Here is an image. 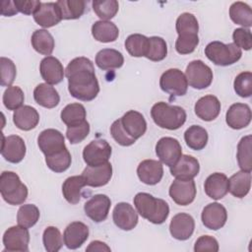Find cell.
Segmentation results:
<instances>
[{"instance_id": "8d00e7d4", "label": "cell", "mask_w": 252, "mask_h": 252, "mask_svg": "<svg viewBox=\"0 0 252 252\" xmlns=\"http://www.w3.org/2000/svg\"><path fill=\"white\" fill-rule=\"evenodd\" d=\"M87 111L83 104L74 102L67 104L61 111L60 117L67 126L80 124L86 120Z\"/></svg>"}, {"instance_id": "d4e9b609", "label": "cell", "mask_w": 252, "mask_h": 252, "mask_svg": "<svg viewBox=\"0 0 252 252\" xmlns=\"http://www.w3.org/2000/svg\"><path fill=\"white\" fill-rule=\"evenodd\" d=\"M120 120L126 133L135 140L141 138L147 131V122L145 117L142 113L136 110L127 111Z\"/></svg>"}, {"instance_id": "7a4b0ae2", "label": "cell", "mask_w": 252, "mask_h": 252, "mask_svg": "<svg viewBox=\"0 0 252 252\" xmlns=\"http://www.w3.org/2000/svg\"><path fill=\"white\" fill-rule=\"evenodd\" d=\"M134 206L140 216L155 224L163 223L168 215V204L159 198L145 192H140L134 197Z\"/></svg>"}, {"instance_id": "681fc988", "label": "cell", "mask_w": 252, "mask_h": 252, "mask_svg": "<svg viewBox=\"0 0 252 252\" xmlns=\"http://www.w3.org/2000/svg\"><path fill=\"white\" fill-rule=\"evenodd\" d=\"M199 44L198 34H180L175 41V49L179 54L192 53Z\"/></svg>"}, {"instance_id": "ffe728a7", "label": "cell", "mask_w": 252, "mask_h": 252, "mask_svg": "<svg viewBox=\"0 0 252 252\" xmlns=\"http://www.w3.org/2000/svg\"><path fill=\"white\" fill-rule=\"evenodd\" d=\"M41 78L49 85H57L62 82L65 76V70L61 62L53 56L44 57L39 64Z\"/></svg>"}, {"instance_id": "d590c367", "label": "cell", "mask_w": 252, "mask_h": 252, "mask_svg": "<svg viewBox=\"0 0 252 252\" xmlns=\"http://www.w3.org/2000/svg\"><path fill=\"white\" fill-rule=\"evenodd\" d=\"M229 17L234 24L243 28L252 26V11L250 6L244 2L237 1L232 3L229 8Z\"/></svg>"}, {"instance_id": "f907efd6", "label": "cell", "mask_w": 252, "mask_h": 252, "mask_svg": "<svg viewBox=\"0 0 252 252\" xmlns=\"http://www.w3.org/2000/svg\"><path fill=\"white\" fill-rule=\"evenodd\" d=\"M89 133H90V124L87 120H85L80 124L67 126L66 137L71 144H79L84 139L87 138Z\"/></svg>"}, {"instance_id": "603a6c76", "label": "cell", "mask_w": 252, "mask_h": 252, "mask_svg": "<svg viewBox=\"0 0 252 252\" xmlns=\"http://www.w3.org/2000/svg\"><path fill=\"white\" fill-rule=\"evenodd\" d=\"M89 237V227L82 221H73L67 225L63 233L64 244L68 249L81 247Z\"/></svg>"}, {"instance_id": "44dd1931", "label": "cell", "mask_w": 252, "mask_h": 252, "mask_svg": "<svg viewBox=\"0 0 252 252\" xmlns=\"http://www.w3.org/2000/svg\"><path fill=\"white\" fill-rule=\"evenodd\" d=\"M139 179L147 185L158 184L163 176L162 163L156 159L142 160L137 167Z\"/></svg>"}, {"instance_id": "7402d4cb", "label": "cell", "mask_w": 252, "mask_h": 252, "mask_svg": "<svg viewBox=\"0 0 252 252\" xmlns=\"http://www.w3.org/2000/svg\"><path fill=\"white\" fill-rule=\"evenodd\" d=\"M87 186L101 187L106 185L112 177V165L108 161L98 166H87L83 173Z\"/></svg>"}, {"instance_id": "ee69618b", "label": "cell", "mask_w": 252, "mask_h": 252, "mask_svg": "<svg viewBox=\"0 0 252 252\" xmlns=\"http://www.w3.org/2000/svg\"><path fill=\"white\" fill-rule=\"evenodd\" d=\"M167 55V45L165 40L160 36L149 37V47L145 57L151 61L158 62L163 60Z\"/></svg>"}, {"instance_id": "7bdbcfd3", "label": "cell", "mask_w": 252, "mask_h": 252, "mask_svg": "<svg viewBox=\"0 0 252 252\" xmlns=\"http://www.w3.org/2000/svg\"><path fill=\"white\" fill-rule=\"evenodd\" d=\"M93 9L101 21H108L117 14L119 4L116 0H95L93 2Z\"/></svg>"}, {"instance_id": "f1b7e54d", "label": "cell", "mask_w": 252, "mask_h": 252, "mask_svg": "<svg viewBox=\"0 0 252 252\" xmlns=\"http://www.w3.org/2000/svg\"><path fill=\"white\" fill-rule=\"evenodd\" d=\"M33 98L35 102L45 108H53L58 105L60 96L58 92L49 84L42 83L33 90Z\"/></svg>"}, {"instance_id": "b9f144b4", "label": "cell", "mask_w": 252, "mask_h": 252, "mask_svg": "<svg viewBox=\"0 0 252 252\" xmlns=\"http://www.w3.org/2000/svg\"><path fill=\"white\" fill-rule=\"evenodd\" d=\"M71 161H72L71 154L67 149L59 153H56L52 156L45 157V162L47 167L57 173L67 170L71 165Z\"/></svg>"}, {"instance_id": "8fae6325", "label": "cell", "mask_w": 252, "mask_h": 252, "mask_svg": "<svg viewBox=\"0 0 252 252\" xmlns=\"http://www.w3.org/2000/svg\"><path fill=\"white\" fill-rule=\"evenodd\" d=\"M37 145L45 157L52 156L67 149L63 134L52 128L40 132L37 137Z\"/></svg>"}, {"instance_id": "30bf717a", "label": "cell", "mask_w": 252, "mask_h": 252, "mask_svg": "<svg viewBox=\"0 0 252 252\" xmlns=\"http://www.w3.org/2000/svg\"><path fill=\"white\" fill-rule=\"evenodd\" d=\"M29 242H30V232L28 228L15 225L9 227L3 235V244L4 251H29Z\"/></svg>"}, {"instance_id": "484cf974", "label": "cell", "mask_w": 252, "mask_h": 252, "mask_svg": "<svg viewBox=\"0 0 252 252\" xmlns=\"http://www.w3.org/2000/svg\"><path fill=\"white\" fill-rule=\"evenodd\" d=\"M196 115L204 121L215 120L220 112V102L213 94L202 96L197 100L194 106Z\"/></svg>"}, {"instance_id": "5b68a950", "label": "cell", "mask_w": 252, "mask_h": 252, "mask_svg": "<svg viewBox=\"0 0 252 252\" xmlns=\"http://www.w3.org/2000/svg\"><path fill=\"white\" fill-rule=\"evenodd\" d=\"M205 55L218 66H229L236 63L242 51L234 43L224 44L220 41H212L205 47Z\"/></svg>"}, {"instance_id": "8992f818", "label": "cell", "mask_w": 252, "mask_h": 252, "mask_svg": "<svg viewBox=\"0 0 252 252\" xmlns=\"http://www.w3.org/2000/svg\"><path fill=\"white\" fill-rule=\"evenodd\" d=\"M159 87L171 96H182L187 93L188 82L185 74L179 69L171 68L162 73L159 79Z\"/></svg>"}, {"instance_id": "5bb4252c", "label": "cell", "mask_w": 252, "mask_h": 252, "mask_svg": "<svg viewBox=\"0 0 252 252\" xmlns=\"http://www.w3.org/2000/svg\"><path fill=\"white\" fill-rule=\"evenodd\" d=\"M111 201L104 194H96L89 199L84 205L85 214L94 221L100 222L106 220Z\"/></svg>"}, {"instance_id": "d6a6232c", "label": "cell", "mask_w": 252, "mask_h": 252, "mask_svg": "<svg viewBox=\"0 0 252 252\" xmlns=\"http://www.w3.org/2000/svg\"><path fill=\"white\" fill-rule=\"evenodd\" d=\"M92 34L99 42L115 41L119 35V30L116 25L109 21H96L92 26Z\"/></svg>"}, {"instance_id": "f5cc1de1", "label": "cell", "mask_w": 252, "mask_h": 252, "mask_svg": "<svg viewBox=\"0 0 252 252\" xmlns=\"http://www.w3.org/2000/svg\"><path fill=\"white\" fill-rule=\"evenodd\" d=\"M110 134L112 136V138L115 140V142L117 144H119L120 146L123 147H129L131 145H133L136 140L133 139L132 137H130L126 131L124 130L122 124H121V120L120 118L115 120L111 126H110Z\"/></svg>"}, {"instance_id": "816d5d0a", "label": "cell", "mask_w": 252, "mask_h": 252, "mask_svg": "<svg viewBox=\"0 0 252 252\" xmlns=\"http://www.w3.org/2000/svg\"><path fill=\"white\" fill-rule=\"evenodd\" d=\"M1 66V86L10 87L15 81L17 75V69L15 63L6 57L0 58Z\"/></svg>"}, {"instance_id": "f6af8a7d", "label": "cell", "mask_w": 252, "mask_h": 252, "mask_svg": "<svg viewBox=\"0 0 252 252\" xmlns=\"http://www.w3.org/2000/svg\"><path fill=\"white\" fill-rule=\"evenodd\" d=\"M24 100V92L20 87L10 86L3 94V103L8 110H17L23 106Z\"/></svg>"}, {"instance_id": "c3c4849f", "label": "cell", "mask_w": 252, "mask_h": 252, "mask_svg": "<svg viewBox=\"0 0 252 252\" xmlns=\"http://www.w3.org/2000/svg\"><path fill=\"white\" fill-rule=\"evenodd\" d=\"M233 88L241 97H249L252 94V73L249 71L239 73L233 82Z\"/></svg>"}, {"instance_id": "9f6ffc18", "label": "cell", "mask_w": 252, "mask_h": 252, "mask_svg": "<svg viewBox=\"0 0 252 252\" xmlns=\"http://www.w3.org/2000/svg\"><path fill=\"white\" fill-rule=\"evenodd\" d=\"M14 3L18 12L25 15H33L41 4L38 0H15Z\"/></svg>"}, {"instance_id": "6f0895ef", "label": "cell", "mask_w": 252, "mask_h": 252, "mask_svg": "<svg viewBox=\"0 0 252 252\" xmlns=\"http://www.w3.org/2000/svg\"><path fill=\"white\" fill-rule=\"evenodd\" d=\"M18 13V10L15 6L14 1L11 0H3L2 1V8H1V14L3 16L11 17Z\"/></svg>"}, {"instance_id": "836d02e7", "label": "cell", "mask_w": 252, "mask_h": 252, "mask_svg": "<svg viewBox=\"0 0 252 252\" xmlns=\"http://www.w3.org/2000/svg\"><path fill=\"white\" fill-rule=\"evenodd\" d=\"M31 42L36 52L46 56H50L55 45L52 34L44 29L34 31L32 35Z\"/></svg>"}, {"instance_id": "1f68e13d", "label": "cell", "mask_w": 252, "mask_h": 252, "mask_svg": "<svg viewBox=\"0 0 252 252\" xmlns=\"http://www.w3.org/2000/svg\"><path fill=\"white\" fill-rule=\"evenodd\" d=\"M124 63L122 53L113 48H104L99 50L95 56V64L101 70H110L120 68Z\"/></svg>"}, {"instance_id": "d6986e66", "label": "cell", "mask_w": 252, "mask_h": 252, "mask_svg": "<svg viewBox=\"0 0 252 252\" xmlns=\"http://www.w3.org/2000/svg\"><path fill=\"white\" fill-rule=\"evenodd\" d=\"M170 173L176 179L189 180L198 175L200 164L196 158L188 155H182L175 164L169 167Z\"/></svg>"}, {"instance_id": "bcb514c9", "label": "cell", "mask_w": 252, "mask_h": 252, "mask_svg": "<svg viewBox=\"0 0 252 252\" xmlns=\"http://www.w3.org/2000/svg\"><path fill=\"white\" fill-rule=\"evenodd\" d=\"M62 235L55 226H47L42 234V242L47 252H57L63 245Z\"/></svg>"}, {"instance_id": "ba28073f", "label": "cell", "mask_w": 252, "mask_h": 252, "mask_svg": "<svg viewBox=\"0 0 252 252\" xmlns=\"http://www.w3.org/2000/svg\"><path fill=\"white\" fill-rule=\"evenodd\" d=\"M111 152V147L106 140L96 139L84 148L83 158L88 166H98L108 162Z\"/></svg>"}, {"instance_id": "4316f807", "label": "cell", "mask_w": 252, "mask_h": 252, "mask_svg": "<svg viewBox=\"0 0 252 252\" xmlns=\"http://www.w3.org/2000/svg\"><path fill=\"white\" fill-rule=\"evenodd\" d=\"M204 190L210 198L220 200L228 192V178L220 172L212 173L205 180Z\"/></svg>"}, {"instance_id": "83f0119b", "label": "cell", "mask_w": 252, "mask_h": 252, "mask_svg": "<svg viewBox=\"0 0 252 252\" xmlns=\"http://www.w3.org/2000/svg\"><path fill=\"white\" fill-rule=\"evenodd\" d=\"M13 122L19 129L30 131L37 126L39 122V114L34 107L23 105L14 111Z\"/></svg>"}, {"instance_id": "74e56055", "label": "cell", "mask_w": 252, "mask_h": 252, "mask_svg": "<svg viewBox=\"0 0 252 252\" xmlns=\"http://www.w3.org/2000/svg\"><path fill=\"white\" fill-rule=\"evenodd\" d=\"M252 137L247 135L241 138L237 145V162L241 170L251 171L252 170Z\"/></svg>"}, {"instance_id": "6da1fadb", "label": "cell", "mask_w": 252, "mask_h": 252, "mask_svg": "<svg viewBox=\"0 0 252 252\" xmlns=\"http://www.w3.org/2000/svg\"><path fill=\"white\" fill-rule=\"evenodd\" d=\"M70 94L83 101H90L99 93L98 81L95 77L93 62L87 57H76L65 69Z\"/></svg>"}, {"instance_id": "60d3db41", "label": "cell", "mask_w": 252, "mask_h": 252, "mask_svg": "<svg viewBox=\"0 0 252 252\" xmlns=\"http://www.w3.org/2000/svg\"><path fill=\"white\" fill-rule=\"evenodd\" d=\"M39 210L33 204H26L20 207L17 214V222L26 228L33 226L39 220Z\"/></svg>"}, {"instance_id": "ab89813d", "label": "cell", "mask_w": 252, "mask_h": 252, "mask_svg": "<svg viewBox=\"0 0 252 252\" xmlns=\"http://www.w3.org/2000/svg\"><path fill=\"white\" fill-rule=\"evenodd\" d=\"M149 47V37L140 33L130 34L125 40V48L133 57L146 56Z\"/></svg>"}, {"instance_id": "9a60e30c", "label": "cell", "mask_w": 252, "mask_h": 252, "mask_svg": "<svg viewBox=\"0 0 252 252\" xmlns=\"http://www.w3.org/2000/svg\"><path fill=\"white\" fill-rule=\"evenodd\" d=\"M203 224L212 230L221 228L227 220L226 209L219 203H210L202 211L201 215Z\"/></svg>"}, {"instance_id": "2e32d148", "label": "cell", "mask_w": 252, "mask_h": 252, "mask_svg": "<svg viewBox=\"0 0 252 252\" xmlns=\"http://www.w3.org/2000/svg\"><path fill=\"white\" fill-rule=\"evenodd\" d=\"M195 228L193 217L186 213L176 214L169 223V232L177 240H187L191 237Z\"/></svg>"}, {"instance_id": "4fadbf2b", "label": "cell", "mask_w": 252, "mask_h": 252, "mask_svg": "<svg viewBox=\"0 0 252 252\" xmlns=\"http://www.w3.org/2000/svg\"><path fill=\"white\" fill-rule=\"evenodd\" d=\"M25 141L18 135H10L5 137L2 135L1 155L9 162L18 163L22 161L26 156Z\"/></svg>"}, {"instance_id": "3957f363", "label": "cell", "mask_w": 252, "mask_h": 252, "mask_svg": "<svg viewBox=\"0 0 252 252\" xmlns=\"http://www.w3.org/2000/svg\"><path fill=\"white\" fill-rule=\"evenodd\" d=\"M151 116L154 122L160 128L167 130L179 129L186 121V111L178 105H170L159 101L153 105Z\"/></svg>"}, {"instance_id": "ac0fdd59", "label": "cell", "mask_w": 252, "mask_h": 252, "mask_svg": "<svg viewBox=\"0 0 252 252\" xmlns=\"http://www.w3.org/2000/svg\"><path fill=\"white\" fill-rule=\"evenodd\" d=\"M115 225L122 230H131L138 223V215L134 208L126 202L118 203L112 213Z\"/></svg>"}, {"instance_id": "277c9868", "label": "cell", "mask_w": 252, "mask_h": 252, "mask_svg": "<svg viewBox=\"0 0 252 252\" xmlns=\"http://www.w3.org/2000/svg\"><path fill=\"white\" fill-rule=\"evenodd\" d=\"M0 193L10 205H22L28 197V187L13 171H3L0 176Z\"/></svg>"}, {"instance_id": "f546056e", "label": "cell", "mask_w": 252, "mask_h": 252, "mask_svg": "<svg viewBox=\"0 0 252 252\" xmlns=\"http://www.w3.org/2000/svg\"><path fill=\"white\" fill-rule=\"evenodd\" d=\"M251 188V171L240 170L228 179V191L236 198H244Z\"/></svg>"}, {"instance_id": "db71d44e", "label": "cell", "mask_w": 252, "mask_h": 252, "mask_svg": "<svg viewBox=\"0 0 252 252\" xmlns=\"http://www.w3.org/2000/svg\"><path fill=\"white\" fill-rule=\"evenodd\" d=\"M233 43L240 49L250 50L252 47V34L250 30L245 28H238L232 33Z\"/></svg>"}, {"instance_id": "11a10c76", "label": "cell", "mask_w": 252, "mask_h": 252, "mask_svg": "<svg viewBox=\"0 0 252 252\" xmlns=\"http://www.w3.org/2000/svg\"><path fill=\"white\" fill-rule=\"evenodd\" d=\"M195 252H202V251H219V243L218 240L211 236V235H202L200 236L194 245Z\"/></svg>"}, {"instance_id": "680465c9", "label": "cell", "mask_w": 252, "mask_h": 252, "mask_svg": "<svg viewBox=\"0 0 252 252\" xmlns=\"http://www.w3.org/2000/svg\"><path fill=\"white\" fill-rule=\"evenodd\" d=\"M87 251H110V247H108L104 242L99 240L92 241L89 246L86 248Z\"/></svg>"}, {"instance_id": "f35d334b", "label": "cell", "mask_w": 252, "mask_h": 252, "mask_svg": "<svg viewBox=\"0 0 252 252\" xmlns=\"http://www.w3.org/2000/svg\"><path fill=\"white\" fill-rule=\"evenodd\" d=\"M56 4L63 20L79 19L85 12L86 2L83 0H59Z\"/></svg>"}, {"instance_id": "7c38bea8", "label": "cell", "mask_w": 252, "mask_h": 252, "mask_svg": "<svg viewBox=\"0 0 252 252\" xmlns=\"http://www.w3.org/2000/svg\"><path fill=\"white\" fill-rule=\"evenodd\" d=\"M169 196L179 206H187L191 204L196 197V185L193 179L173 180L169 187Z\"/></svg>"}, {"instance_id": "9c48e42d", "label": "cell", "mask_w": 252, "mask_h": 252, "mask_svg": "<svg viewBox=\"0 0 252 252\" xmlns=\"http://www.w3.org/2000/svg\"><path fill=\"white\" fill-rule=\"evenodd\" d=\"M156 154L160 162L170 167L175 164L182 156V148L177 139L162 137L156 145Z\"/></svg>"}, {"instance_id": "e575fe53", "label": "cell", "mask_w": 252, "mask_h": 252, "mask_svg": "<svg viewBox=\"0 0 252 252\" xmlns=\"http://www.w3.org/2000/svg\"><path fill=\"white\" fill-rule=\"evenodd\" d=\"M208 138L207 130L199 125L190 126L184 133L186 145L194 151L203 150L208 143Z\"/></svg>"}, {"instance_id": "52a82bcc", "label": "cell", "mask_w": 252, "mask_h": 252, "mask_svg": "<svg viewBox=\"0 0 252 252\" xmlns=\"http://www.w3.org/2000/svg\"><path fill=\"white\" fill-rule=\"evenodd\" d=\"M185 77L192 88L203 90L212 84L213 71L202 60H193L186 67Z\"/></svg>"}, {"instance_id": "e0dca14e", "label": "cell", "mask_w": 252, "mask_h": 252, "mask_svg": "<svg viewBox=\"0 0 252 252\" xmlns=\"http://www.w3.org/2000/svg\"><path fill=\"white\" fill-rule=\"evenodd\" d=\"M252 118L251 109L248 104L236 102L229 106L225 114L226 124L235 130L247 127Z\"/></svg>"}, {"instance_id": "cb8c5ba5", "label": "cell", "mask_w": 252, "mask_h": 252, "mask_svg": "<svg viewBox=\"0 0 252 252\" xmlns=\"http://www.w3.org/2000/svg\"><path fill=\"white\" fill-rule=\"evenodd\" d=\"M33 20L42 28H51L59 24L62 17L56 2H41L40 6L33 14Z\"/></svg>"}, {"instance_id": "4dcf8cb0", "label": "cell", "mask_w": 252, "mask_h": 252, "mask_svg": "<svg viewBox=\"0 0 252 252\" xmlns=\"http://www.w3.org/2000/svg\"><path fill=\"white\" fill-rule=\"evenodd\" d=\"M86 185L87 183L83 175H74L68 177L62 184L63 197L71 205L78 204L81 199L82 189Z\"/></svg>"}, {"instance_id": "7dc6e473", "label": "cell", "mask_w": 252, "mask_h": 252, "mask_svg": "<svg viewBox=\"0 0 252 252\" xmlns=\"http://www.w3.org/2000/svg\"><path fill=\"white\" fill-rule=\"evenodd\" d=\"M176 32L179 34H198L199 24L197 18L191 13H182L176 20Z\"/></svg>"}]
</instances>
